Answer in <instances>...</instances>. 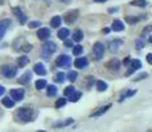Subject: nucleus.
Listing matches in <instances>:
<instances>
[{
	"instance_id": "1",
	"label": "nucleus",
	"mask_w": 152,
	"mask_h": 132,
	"mask_svg": "<svg viewBox=\"0 0 152 132\" xmlns=\"http://www.w3.org/2000/svg\"><path fill=\"white\" fill-rule=\"evenodd\" d=\"M34 111L32 107H21L16 111V119L21 123H29L32 119H33Z\"/></svg>"
},
{
	"instance_id": "2",
	"label": "nucleus",
	"mask_w": 152,
	"mask_h": 132,
	"mask_svg": "<svg viewBox=\"0 0 152 132\" xmlns=\"http://www.w3.org/2000/svg\"><path fill=\"white\" fill-rule=\"evenodd\" d=\"M57 50V46H56V44L53 42V41H46L45 44L42 45V48H41V55L45 60H50V57H52V54Z\"/></svg>"
},
{
	"instance_id": "3",
	"label": "nucleus",
	"mask_w": 152,
	"mask_h": 132,
	"mask_svg": "<svg viewBox=\"0 0 152 132\" xmlns=\"http://www.w3.org/2000/svg\"><path fill=\"white\" fill-rule=\"evenodd\" d=\"M93 54H94L95 60L97 61H101L103 58V54H104V45L102 42H95L94 46H93Z\"/></svg>"
},
{
	"instance_id": "4",
	"label": "nucleus",
	"mask_w": 152,
	"mask_h": 132,
	"mask_svg": "<svg viewBox=\"0 0 152 132\" xmlns=\"http://www.w3.org/2000/svg\"><path fill=\"white\" fill-rule=\"evenodd\" d=\"M16 73H17V67L13 65H5L1 69V74L5 78H13L16 75Z\"/></svg>"
},
{
	"instance_id": "5",
	"label": "nucleus",
	"mask_w": 152,
	"mask_h": 132,
	"mask_svg": "<svg viewBox=\"0 0 152 132\" xmlns=\"http://www.w3.org/2000/svg\"><path fill=\"white\" fill-rule=\"evenodd\" d=\"M56 63H57V66L66 67V66H69L70 63H72V58H70L69 55H66V54H61V55H58L57 57Z\"/></svg>"
},
{
	"instance_id": "6",
	"label": "nucleus",
	"mask_w": 152,
	"mask_h": 132,
	"mask_svg": "<svg viewBox=\"0 0 152 132\" xmlns=\"http://www.w3.org/2000/svg\"><path fill=\"white\" fill-rule=\"evenodd\" d=\"M78 15H80V12H78L77 9L69 11V12L65 13V21L68 23V24H73V23L78 19Z\"/></svg>"
},
{
	"instance_id": "7",
	"label": "nucleus",
	"mask_w": 152,
	"mask_h": 132,
	"mask_svg": "<svg viewBox=\"0 0 152 132\" xmlns=\"http://www.w3.org/2000/svg\"><path fill=\"white\" fill-rule=\"evenodd\" d=\"M11 25V20L10 19H3L0 20V40H3V37H4L5 32H7L8 26Z\"/></svg>"
},
{
	"instance_id": "8",
	"label": "nucleus",
	"mask_w": 152,
	"mask_h": 132,
	"mask_svg": "<svg viewBox=\"0 0 152 132\" xmlns=\"http://www.w3.org/2000/svg\"><path fill=\"white\" fill-rule=\"evenodd\" d=\"M11 98H12L15 102H16V101H23V98H24V90H21V89H12V90H11Z\"/></svg>"
},
{
	"instance_id": "9",
	"label": "nucleus",
	"mask_w": 152,
	"mask_h": 132,
	"mask_svg": "<svg viewBox=\"0 0 152 132\" xmlns=\"http://www.w3.org/2000/svg\"><path fill=\"white\" fill-rule=\"evenodd\" d=\"M106 67L110 70V71H114V73H116L119 70V67H121V62H119L116 58H113L111 61H109L107 62V65H106Z\"/></svg>"
},
{
	"instance_id": "10",
	"label": "nucleus",
	"mask_w": 152,
	"mask_h": 132,
	"mask_svg": "<svg viewBox=\"0 0 152 132\" xmlns=\"http://www.w3.org/2000/svg\"><path fill=\"white\" fill-rule=\"evenodd\" d=\"M140 67H142V62H140L139 60H132V62H131V65H130V70L126 73V75L130 77L132 73H135L138 69H140Z\"/></svg>"
},
{
	"instance_id": "11",
	"label": "nucleus",
	"mask_w": 152,
	"mask_h": 132,
	"mask_svg": "<svg viewBox=\"0 0 152 132\" xmlns=\"http://www.w3.org/2000/svg\"><path fill=\"white\" fill-rule=\"evenodd\" d=\"M12 12L15 13V16L17 17V19H19V21H20V24H25V23H27V16H25L24 13H23V11L20 9V8H13L12 9Z\"/></svg>"
},
{
	"instance_id": "12",
	"label": "nucleus",
	"mask_w": 152,
	"mask_h": 132,
	"mask_svg": "<svg viewBox=\"0 0 152 132\" xmlns=\"http://www.w3.org/2000/svg\"><path fill=\"white\" fill-rule=\"evenodd\" d=\"M37 37L40 40H48L50 37V31L48 28H40L39 32H37Z\"/></svg>"
},
{
	"instance_id": "13",
	"label": "nucleus",
	"mask_w": 152,
	"mask_h": 132,
	"mask_svg": "<svg viewBox=\"0 0 152 132\" xmlns=\"http://www.w3.org/2000/svg\"><path fill=\"white\" fill-rule=\"evenodd\" d=\"M87 65H89V61H87L86 57H81V58H77L74 62V66L77 69H85Z\"/></svg>"
},
{
	"instance_id": "14",
	"label": "nucleus",
	"mask_w": 152,
	"mask_h": 132,
	"mask_svg": "<svg viewBox=\"0 0 152 132\" xmlns=\"http://www.w3.org/2000/svg\"><path fill=\"white\" fill-rule=\"evenodd\" d=\"M33 70H34V73L36 74H39V75H41V77H44V75L46 74V69H45V65L41 62H39V63H36L33 67Z\"/></svg>"
},
{
	"instance_id": "15",
	"label": "nucleus",
	"mask_w": 152,
	"mask_h": 132,
	"mask_svg": "<svg viewBox=\"0 0 152 132\" xmlns=\"http://www.w3.org/2000/svg\"><path fill=\"white\" fill-rule=\"evenodd\" d=\"M111 29L115 32H122V31H124V24L121 20H114L113 24H111Z\"/></svg>"
},
{
	"instance_id": "16",
	"label": "nucleus",
	"mask_w": 152,
	"mask_h": 132,
	"mask_svg": "<svg viewBox=\"0 0 152 132\" xmlns=\"http://www.w3.org/2000/svg\"><path fill=\"white\" fill-rule=\"evenodd\" d=\"M69 34H70V31H69V29H66V28H61L60 31H58L57 36H58V39H60V40L66 41V39L69 37Z\"/></svg>"
},
{
	"instance_id": "17",
	"label": "nucleus",
	"mask_w": 152,
	"mask_h": 132,
	"mask_svg": "<svg viewBox=\"0 0 152 132\" xmlns=\"http://www.w3.org/2000/svg\"><path fill=\"white\" fill-rule=\"evenodd\" d=\"M122 44H123V41H122V40H114V41H111V42H110V52H113V53L118 52L119 46H121Z\"/></svg>"
},
{
	"instance_id": "18",
	"label": "nucleus",
	"mask_w": 152,
	"mask_h": 132,
	"mask_svg": "<svg viewBox=\"0 0 152 132\" xmlns=\"http://www.w3.org/2000/svg\"><path fill=\"white\" fill-rule=\"evenodd\" d=\"M31 78H32V73L27 71V73H24V74H23V77L19 79V82L21 85H28L29 82H31Z\"/></svg>"
},
{
	"instance_id": "19",
	"label": "nucleus",
	"mask_w": 152,
	"mask_h": 132,
	"mask_svg": "<svg viewBox=\"0 0 152 132\" xmlns=\"http://www.w3.org/2000/svg\"><path fill=\"white\" fill-rule=\"evenodd\" d=\"M110 107H111V104H106V106H103V107L98 108V110L95 111V112H93V114H91V115H90V116H91V118H93V116H94V118H95V116H99V115H102V114H104V112H106V111L109 110Z\"/></svg>"
},
{
	"instance_id": "20",
	"label": "nucleus",
	"mask_w": 152,
	"mask_h": 132,
	"mask_svg": "<svg viewBox=\"0 0 152 132\" xmlns=\"http://www.w3.org/2000/svg\"><path fill=\"white\" fill-rule=\"evenodd\" d=\"M1 103H3V106H5V107L12 108L13 106H15V101H13L12 98H8V96H5V98H3Z\"/></svg>"
},
{
	"instance_id": "21",
	"label": "nucleus",
	"mask_w": 152,
	"mask_h": 132,
	"mask_svg": "<svg viewBox=\"0 0 152 132\" xmlns=\"http://www.w3.org/2000/svg\"><path fill=\"white\" fill-rule=\"evenodd\" d=\"M83 39V33L82 31H80V29H77V31L73 33V41H75V42H80V41H82Z\"/></svg>"
},
{
	"instance_id": "22",
	"label": "nucleus",
	"mask_w": 152,
	"mask_h": 132,
	"mask_svg": "<svg viewBox=\"0 0 152 132\" xmlns=\"http://www.w3.org/2000/svg\"><path fill=\"white\" fill-rule=\"evenodd\" d=\"M135 94H136V90H128V91H124L121 95V98H119V102H123L126 98H130V96L135 95Z\"/></svg>"
},
{
	"instance_id": "23",
	"label": "nucleus",
	"mask_w": 152,
	"mask_h": 132,
	"mask_svg": "<svg viewBox=\"0 0 152 132\" xmlns=\"http://www.w3.org/2000/svg\"><path fill=\"white\" fill-rule=\"evenodd\" d=\"M50 26L52 28H58V26H61V17L54 16L53 19L50 20Z\"/></svg>"
},
{
	"instance_id": "24",
	"label": "nucleus",
	"mask_w": 152,
	"mask_h": 132,
	"mask_svg": "<svg viewBox=\"0 0 152 132\" xmlns=\"http://www.w3.org/2000/svg\"><path fill=\"white\" fill-rule=\"evenodd\" d=\"M130 4L134 5V7H140V8H143V7H145V5H147V1H145V0H132Z\"/></svg>"
},
{
	"instance_id": "25",
	"label": "nucleus",
	"mask_w": 152,
	"mask_h": 132,
	"mask_svg": "<svg viewBox=\"0 0 152 132\" xmlns=\"http://www.w3.org/2000/svg\"><path fill=\"white\" fill-rule=\"evenodd\" d=\"M28 62H29V58L25 57V55H23V57H19V58H17V65H19L20 67L25 66Z\"/></svg>"
},
{
	"instance_id": "26",
	"label": "nucleus",
	"mask_w": 152,
	"mask_h": 132,
	"mask_svg": "<svg viewBox=\"0 0 152 132\" xmlns=\"http://www.w3.org/2000/svg\"><path fill=\"white\" fill-rule=\"evenodd\" d=\"M97 90L98 91H106L107 90V83L103 81H98L97 82Z\"/></svg>"
},
{
	"instance_id": "27",
	"label": "nucleus",
	"mask_w": 152,
	"mask_h": 132,
	"mask_svg": "<svg viewBox=\"0 0 152 132\" xmlns=\"http://www.w3.org/2000/svg\"><path fill=\"white\" fill-rule=\"evenodd\" d=\"M48 96H56V94H57V87L54 86V85H50V86H48Z\"/></svg>"
},
{
	"instance_id": "28",
	"label": "nucleus",
	"mask_w": 152,
	"mask_h": 132,
	"mask_svg": "<svg viewBox=\"0 0 152 132\" xmlns=\"http://www.w3.org/2000/svg\"><path fill=\"white\" fill-rule=\"evenodd\" d=\"M81 95H82V94H81L80 91H75L74 94H72V95L69 96L70 102H78L80 101V98H81Z\"/></svg>"
},
{
	"instance_id": "29",
	"label": "nucleus",
	"mask_w": 152,
	"mask_h": 132,
	"mask_svg": "<svg viewBox=\"0 0 152 132\" xmlns=\"http://www.w3.org/2000/svg\"><path fill=\"white\" fill-rule=\"evenodd\" d=\"M83 53V48L81 45H75L74 48H73V54L74 55H81Z\"/></svg>"
},
{
	"instance_id": "30",
	"label": "nucleus",
	"mask_w": 152,
	"mask_h": 132,
	"mask_svg": "<svg viewBox=\"0 0 152 132\" xmlns=\"http://www.w3.org/2000/svg\"><path fill=\"white\" fill-rule=\"evenodd\" d=\"M44 87H46V81L45 79H39L36 82V89L37 90H42Z\"/></svg>"
},
{
	"instance_id": "31",
	"label": "nucleus",
	"mask_w": 152,
	"mask_h": 132,
	"mask_svg": "<svg viewBox=\"0 0 152 132\" xmlns=\"http://www.w3.org/2000/svg\"><path fill=\"white\" fill-rule=\"evenodd\" d=\"M54 79H56V82H58V83H62V82L65 81V74H64L62 71L57 73V74H56V77H54Z\"/></svg>"
},
{
	"instance_id": "32",
	"label": "nucleus",
	"mask_w": 152,
	"mask_h": 132,
	"mask_svg": "<svg viewBox=\"0 0 152 132\" xmlns=\"http://www.w3.org/2000/svg\"><path fill=\"white\" fill-rule=\"evenodd\" d=\"M77 75H78L77 71H74V70L72 71V70H70V71L68 73V79L70 82H74V81H77Z\"/></svg>"
},
{
	"instance_id": "33",
	"label": "nucleus",
	"mask_w": 152,
	"mask_h": 132,
	"mask_svg": "<svg viewBox=\"0 0 152 132\" xmlns=\"http://www.w3.org/2000/svg\"><path fill=\"white\" fill-rule=\"evenodd\" d=\"M74 93H75V89L72 86V85H70V86H68L65 90H64V94H65L66 96H70L72 94H74Z\"/></svg>"
},
{
	"instance_id": "34",
	"label": "nucleus",
	"mask_w": 152,
	"mask_h": 132,
	"mask_svg": "<svg viewBox=\"0 0 152 132\" xmlns=\"http://www.w3.org/2000/svg\"><path fill=\"white\" fill-rule=\"evenodd\" d=\"M140 20V17H135V16H127L126 17V21L128 23V24H135V23H138Z\"/></svg>"
},
{
	"instance_id": "35",
	"label": "nucleus",
	"mask_w": 152,
	"mask_h": 132,
	"mask_svg": "<svg viewBox=\"0 0 152 132\" xmlns=\"http://www.w3.org/2000/svg\"><path fill=\"white\" fill-rule=\"evenodd\" d=\"M66 104V99L65 98H61V99H58L57 102H56V108H60V107H64V106Z\"/></svg>"
},
{
	"instance_id": "36",
	"label": "nucleus",
	"mask_w": 152,
	"mask_h": 132,
	"mask_svg": "<svg viewBox=\"0 0 152 132\" xmlns=\"http://www.w3.org/2000/svg\"><path fill=\"white\" fill-rule=\"evenodd\" d=\"M73 122H74V120H73V119H66L64 123H57V124H56V127H66V125L72 124Z\"/></svg>"
},
{
	"instance_id": "37",
	"label": "nucleus",
	"mask_w": 152,
	"mask_h": 132,
	"mask_svg": "<svg viewBox=\"0 0 152 132\" xmlns=\"http://www.w3.org/2000/svg\"><path fill=\"white\" fill-rule=\"evenodd\" d=\"M152 32V25H148V26H145L144 29H143V32H142V37H145L147 34H150Z\"/></svg>"
},
{
	"instance_id": "38",
	"label": "nucleus",
	"mask_w": 152,
	"mask_h": 132,
	"mask_svg": "<svg viewBox=\"0 0 152 132\" xmlns=\"http://www.w3.org/2000/svg\"><path fill=\"white\" fill-rule=\"evenodd\" d=\"M135 45H136V49H143V48H144V41H143L142 39L136 40L135 41Z\"/></svg>"
},
{
	"instance_id": "39",
	"label": "nucleus",
	"mask_w": 152,
	"mask_h": 132,
	"mask_svg": "<svg viewBox=\"0 0 152 132\" xmlns=\"http://www.w3.org/2000/svg\"><path fill=\"white\" fill-rule=\"evenodd\" d=\"M28 25H29V28L33 29V28H37V26H41V23L40 21H31Z\"/></svg>"
},
{
	"instance_id": "40",
	"label": "nucleus",
	"mask_w": 152,
	"mask_h": 132,
	"mask_svg": "<svg viewBox=\"0 0 152 132\" xmlns=\"http://www.w3.org/2000/svg\"><path fill=\"white\" fill-rule=\"evenodd\" d=\"M147 77H148V74H147V73H142V74L136 75V77H135V79H134V81H142L143 78H147Z\"/></svg>"
},
{
	"instance_id": "41",
	"label": "nucleus",
	"mask_w": 152,
	"mask_h": 132,
	"mask_svg": "<svg viewBox=\"0 0 152 132\" xmlns=\"http://www.w3.org/2000/svg\"><path fill=\"white\" fill-rule=\"evenodd\" d=\"M32 49V45L31 44H24V45H23V48H21V50L23 52H29Z\"/></svg>"
},
{
	"instance_id": "42",
	"label": "nucleus",
	"mask_w": 152,
	"mask_h": 132,
	"mask_svg": "<svg viewBox=\"0 0 152 132\" xmlns=\"http://www.w3.org/2000/svg\"><path fill=\"white\" fill-rule=\"evenodd\" d=\"M145 58H147V62H148V63H151V65H152V53H148L147 57H145Z\"/></svg>"
},
{
	"instance_id": "43",
	"label": "nucleus",
	"mask_w": 152,
	"mask_h": 132,
	"mask_svg": "<svg viewBox=\"0 0 152 132\" xmlns=\"http://www.w3.org/2000/svg\"><path fill=\"white\" fill-rule=\"evenodd\" d=\"M131 62H132V60H131L130 57H127V58L124 60V62H123V63H124L126 66H127V65H131Z\"/></svg>"
},
{
	"instance_id": "44",
	"label": "nucleus",
	"mask_w": 152,
	"mask_h": 132,
	"mask_svg": "<svg viewBox=\"0 0 152 132\" xmlns=\"http://www.w3.org/2000/svg\"><path fill=\"white\" fill-rule=\"evenodd\" d=\"M65 45H66V46H72V48H74V46H73V40H66V41H65Z\"/></svg>"
},
{
	"instance_id": "45",
	"label": "nucleus",
	"mask_w": 152,
	"mask_h": 132,
	"mask_svg": "<svg viewBox=\"0 0 152 132\" xmlns=\"http://www.w3.org/2000/svg\"><path fill=\"white\" fill-rule=\"evenodd\" d=\"M4 91H5V90H4V87H3V86H0V96H1L3 94H4Z\"/></svg>"
},
{
	"instance_id": "46",
	"label": "nucleus",
	"mask_w": 152,
	"mask_h": 132,
	"mask_svg": "<svg viewBox=\"0 0 152 132\" xmlns=\"http://www.w3.org/2000/svg\"><path fill=\"white\" fill-rule=\"evenodd\" d=\"M94 1H97V3H104V1H107V0H94Z\"/></svg>"
},
{
	"instance_id": "47",
	"label": "nucleus",
	"mask_w": 152,
	"mask_h": 132,
	"mask_svg": "<svg viewBox=\"0 0 152 132\" xmlns=\"http://www.w3.org/2000/svg\"><path fill=\"white\" fill-rule=\"evenodd\" d=\"M148 42H151V44H152V34H151L150 37H148Z\"/></svg>"
},
{
	"instance_id": "48",
	"label": "nucleus",
	"mask_w": 152,
	"mask_h": 132,
	"mask_svg": "<svg viewBox=\"0 0 152 132\" xmlns=\"http://www.w3.org/2000/svg\"><path fill=\"white\" fill-rule=\"evenodd\" d=\"M60 1H62V3H68V1H70V0H60Z\"/></svg>"
},
{
	"instance_id": "49",
	"label": "nucleus",
	"mask_w": 152,
	"mask_h": 132,
	"mask_svg": "<svg viewBox=\"0 0 152 132\" xmlns=\"http://www.w3.org/2000/svg\"><path fill=\"white\" fill-rule=\"evenodd\" d=\"M3 4V0H0V5H1Z\"/></svg>"
}]
</instances>
